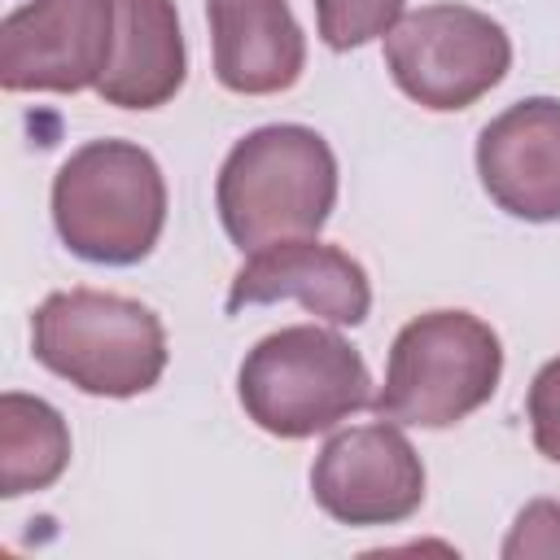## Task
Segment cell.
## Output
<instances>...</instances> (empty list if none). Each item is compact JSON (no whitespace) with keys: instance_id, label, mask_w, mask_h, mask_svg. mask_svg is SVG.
<instances>
[{"instance_id":"1","label":"cell","mask_w":560,"mask_h":560,"mask_svg":"<svg viewBox=\"0 0 560 560\" xmlns=\"http://www.w3.org/2000/svg\"><path fill=\"white\" fill-rule=\"evenodd\" d=\"M214 201L223 232L241 254L319 236L337 206V158L315 127H258L223 158Z\"/></svg>"},{"instance_id":"2","label":"cell","mask_w":560,"mask_h":560,"mask_svg":"<svg viewBox=\"0 0 560 560\" xmlns=\"http://www.w3.org/2000/svg\"><path fill=\"white\" fill-rule=\"evenodd\" d=\"M52 223L70 254L131 267L153 254L166 223V179L149 149L92 140L52 175Z\"/></svg>"},{"instance_id":"3","label":"cell","mask_w":560,"mask_h":560,"mask_svg":"<svg viewBox=\"0 0 560 560\" xmlns=\"http://www.w3.org/2000/svg\"><path fill=\"white\" fill-rule=\"evenodd\" d=\"M236 394L262 433L302 442L372 407V376L363 354L341 332L319 324H289L267 332L245 354Z\"/></svg>"},{"instance_id":"4","label":"cell","mask_w":560,"mask_h":560,"mask_svg":"<svg viewBox=\"0 0 560 560\" xmlns=\"http://www.w3.org/2000/svg\"><path fill=\"white\" fill-rule=\"evenodd\" d=\"M35 359L96 398H136L166 372L162 319L122 293L61 289L48 293L31 319Z\"/></svg>"},{"instance_id":"5","label":"cell","mask_w":560,"mask_h":560,"mask_svg":"<svg viewBox=\"0 0 560 560\" xmlns=\"http://www.w3.org/2000/svg\"><path fill=\"white\" fill-rule=\"evenodd\" d=\"M499 376L503 346L486 319L468 311H429L394 337L372 411L407 429H451L494 398Z\"/></svg>"},{"instance_id":"6","label":"cell","mask_w":560,"mask_h":560,"mask_svg":"<svg viewBox=\"0 0 560 560\" xmlns=\"http://www.w3.org/2000/svg\"><path fill=\"white\" fill-rule=\"evenodd\" d=\"M385 66L416 105L451 114L503 83L512 39L481 9L420 4L385 31Z\"/></svg>"},{"instance_id":"7","label":"cell","mask_w":560,"mask_h":560,"mask_svg":"<svg viewBox=\"0 0 560 560\" xmlns=\"http://www.w3.org/2000/svg\"><path fill=\"white\" fill-rule=\"evenodd\" d=\"M114 52V0H26L0 26L4 92L96 88Z\"/></svg>"},{"instance_id":"8","label":"cell","mask_w":560,"mask_h":560,"mask_svg":"<svg viewBox=\"0 0 560 560\" xmlns=\"http://www.w3.org/2000/svg\"><path fill=\"white\" fill-rule=\"evenodd\" d=\"M311 494L341 525H398L424 503V464L402 424H354L315 455Z\"/></svg>"},{"instance_id":"9","label":"cell","mask_w":560,"mask_h":560,"mask_svg":"<svg viewBox=\"0 0 560 560\" xmlns=\"http://www.w3.org/2000/svg\"><path fill=\"white\" fill-rule=\"evenodd\" d=\"M477 175L512 219H560V96H525L490 118L477 136Z\"/></svg>"},{"instance_id":"10","label":"cell","mask_w":560,"mask_h":560,"mask_svg":"<svg viewBox=\"0 0 560 560\" xmlns=\"http://www.w3.org/2000/svg\"><path fill=\"white\" fill-rule=\"evenodd\" d=\"M267 302H302L311 315L354 328L372 311V284L368 271L337 245L306 241H280L245 258V267L232 276L228 289V315H241L245 306Z\"/></svg>"},{"instance_id":"11","label":"cell","mask_w":560,"mask_h":560,"mask_svg":"<svg viewBox=\"0 0 560 560\" xmlns=\"http://www.w3.org/2000/svg\"><path fill=\"white\" fill-rule=\"evenodd\" d=\"M214 74L236 96L289 92L306 70V35L289 0H206Z\"/></svg>"},{"instance_id":"12","label":"cell","mask_w":560,"mask_h":560,"mask_svg":"<svg viewBox=\"0 0 560 560\" xmlns=\"http://www.w3.org/2000/svg\"><path fill=\"white\" fill-rule=\"evenodd\" d=\"M188 74L175 0H114V52L96 83L105 105L158 109Z\"/></svg>"},{"instance_id":"13","label":"cell","mask_w":560,"mask_h":560,"mask_svg":"<svg viewBox=\"0 0 560 560\" xmlns=\"http://www.w3.org/2000/svg\"><path fill=\"white\" fill-rule=\"evenodd\" d=\"M70 464V429L44 398L9 389L0 398V494L48 490Z\"/></svg>"},{"instance_id":"14","label":"cell","mask_w":560,"mask_h":560,"mask_svg":"<svg viewBox=\"0 0 560 560\" xmlns=\"http://www.w3.org/2000/svg\"><path fill=\"white\" fill-rule=\"evenodd\" d=\"M402 4L407 0H315L319 35L332 52L363 48L402 18Z\"/></svg>"},{"instance_id":"15","label":"cell","mask_w":560,"mask_h":560,"mask_svg":"<svg viewBox=\"0 0 560 560\" xmlns=\"http://www.w3.org/2000/svg\"><path fill=\"white\" fill-rule=\"evenodd\" d=\"M525 416H529V433H534L538 455L560 464V359H547L538 368V376L529 381Z\"/></svg>"},{"instance_id":"16","label":"cell","mask_w":560,"mask_h":560,"mask_svg":"<svg viewBox=\"0 0 560 560\" xmlns=\"http://www.w3.org/2000/svg\"><path fill=\"white\" fill-rule=\"evenodd\" d=\"M503 556L508 560H525V556H560V503L551 499H534L521 508L512 534L503 538Z\"/></svg>"}]
</instances>
